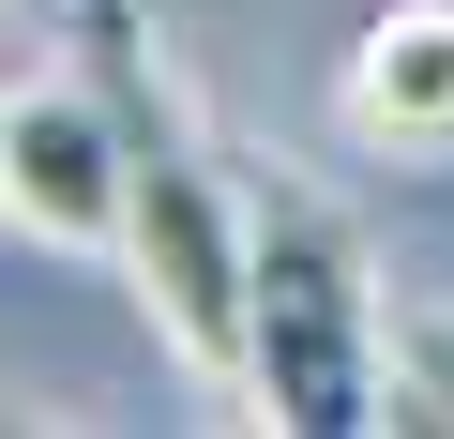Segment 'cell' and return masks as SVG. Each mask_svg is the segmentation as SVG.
I'll use <instances>...</instances> for the list:
<instances>
[{
  "instance_id": "3",
  "label": "cell",
  "mask_w": 454,
  "mask_h": 439,
  "mask_svg": "<svg viewBox=\"0 0 454 439\" xmlns=\"http://www.w3.org/2000/svg\"><path fill=\"white\" fill-rule=\"evenodd\" d=\"M0 228L121 258V106L91 91V61L0 91Z\"/></svg>"
},
{
  "instance_id": "5",
  "label": "cell",
  "mask_w": 454,
  "mask_h": 439,
  "mask_svg": "<svg viewBox=\"0 0 454 439\" xmlns=\"http://www.w3.org/2000/svg\"><path fill=\"white\" fill-rule=\"evenodd\" d=\"M394 379L424 394V424H454V333H424V349H394Z\"/></svg>"
},
{
  "instance_id": "2",
  "label": "cell",
  "mask_w": 454,
  "mask_h": 439,
  "mask_svg": "<svg viewBox=\"0 0 454 439\" xmlns=\"http://www.w3.org/2000/svg\"><path fill=\"white\" fill-rule=\"evenodd\" d=\"M243 409L288 439H364L394 424V333H379V273L333 197H258V273H243Z\"/></svg>"
},
{
  "instance_id": "1",
  "label": "cell",
  "mask_w": 454,
  "mask_h": 439,
  "mask_svg": "<svg viewBox=\"0 0 454 439\" xmlns=\"http://www.w3.org/2000/svg\"><path fill=\"white\" fill-rule=\"evenodd\" d=\"M76 61L121 106V273L137 318L243 394V273H258V197L212 167L197 106L167 91V31H137V0H76Z\"/></svg>"
},
{
  "instance_id": "4",
  "label": "cell",
  "mask_w": 454,
  "mask_h": 439,
  "mask_svg": "<svg viewBox=\"0 0 454 439\" xmlns=\"http://www.w3.org/2000/svg\"><path fill=\"white\" fill-rule=\"evenodd\" d=\"M333 106H348L364 152H409V167L454 152V0H379L348 76H333Z\"/></svg>"
}]
</instances>
